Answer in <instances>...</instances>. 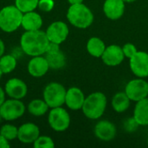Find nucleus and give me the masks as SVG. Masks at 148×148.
Returning <instances> with one entry per match:
<instances>
[{"label":"nucleus","instance_id":"nucleus-8","mask_svg":"<svg viewBox=\"0 0 148 148\" xmlns=\"http://www.w3.org/2000/svg\"><path fill=\"white\" fill-rule=\"evenodd\" d=\"M125 93L131 101H139L148 97V82L143 78L131 80L125 88Z\"/></svg>","mask_w":148,"mask_h":148},{"label":"nucleus","instance_id":"nucleus-39","mask_svg":"<svg viewBox=\"0 0 148 148\" xmlns=\"http://www.w3.org/2000/svg\"><path fill=\"white\" fill-rule=\"evenodd\" d=\"M147 145H148V138H147Z\"/></svg>","mask_w":148,"mask_h":148},{"label":"nucleus","instance_id":"nucleus-27","mask_svg":"<svg viewBox=\"0 0 148 148\" xmlns=\"http://www.w3.org/2000/svg\"><path fill=\"white\" fill-rule=\"evenodd\" d=\"M35 148H53L55 143L49 136H39L33 143Z\"/></svg>","mask_w":148,"mask_h":148},{"label":"nucleus","instance_id":"nucleus-3","mask_svg":"<svg viewBox=\"0 0 148 148\" xmlns=\"http://www.w3.org/2000/svg\"><path fill=\"white\" fill-rule=\"evenodd\" d=\"M107 97L101 92H95L85 98L82 110L84 115L90 120L100 119L107 108Z\"/></svg>","mask_w":148,"mask_h":148},{"label":"nucleus","instance_id":"nucleus-5","mask_svg":"<svg viewBox=\"0 0 148 148\" xmlns=\"http://www.w3.org/2000/svg\"><path fill=\"white\" fill-rule=\"evenodd\" d=\"M66 88L59 82L49 83L43 90V100L50 108L62 107L65 104Z\"/></svg>","mask_w":148,"mask_h":148},{"label":"nucleus","instance_id":"nucleus-19","mask_svg":"<svg viewBox=\"0 0 148 148\" xmlns=\"http://www.w3.org/2000/svg\"><path fill=\"white\" fill-rule=\"evenodd\" d=\"M134 118L139 126H148V97L136 102Z\"/></svg>","mask_w":148,"mask_h":148},{"label":"nucleus","instance_id":"nucleus-11","mask_svg":"<svg viewBox=\"0 0 148 148\" xmlns=\"http://www.w3.org/2000/svg\"><path fill=\"white\" fill-rule=\"evenodd\" d=\"M101 58L105 65L116 67L124 61L125 55L123 53L122 47L117 44H111L106 47V49Z\"/></svg>","mask_w":148,"mask_h":148},{"label":"nucleus","instance_id":"nucleus-4","mask_svg":"<svg viewBox=\"0 0 148 148\" xmlns=\"http://www.w3.org/2000/svg\"><path fill=\"white\" fill-rule=\"evenodd\" d=\"M23 13L16 5H8L0 10V29L6 33L16 31L22 25Z\"/></svg>","mask_w":148,"mask_h":148},{"label":"nucleus","instance_id":"nucleus-37","mask_svg":"<svg viewBox=\"0 0 148 148\" xmlns=\"http://www.w3.org/2000/svg\"><path fill=\"white\" fill-rule=\"evenodd\" d=\"M2 75H3V72H2V70H1V69H0V79H1V77H2Z\"/></svg>","mask_w":148,"mask_h":148},{"label":"nucleus","instance_id":"nucleus-12","mask_svg":"<svg viewBox=\"0 0 148 148\" xmlns=\"http://www.w3.org/2000/svg\"><path fill=\"white\" fill-rule=\"evenodd\" d=\"M5 94L12 98L21 100L24 98L28 93V88L26 83L19 78L10 79L4 86Z\"/></svg>","mask_w":148,"mask_h":148},{"label":"nucleus","instance_id":"nucleus-40","mask_svg":"<svg viewBox=\"0 0 148 148\" xmlns=\"http://www.w3.org/2000/svg\"><path fill=\"white\" fill-rule=\"evenodd\" d=\"M0 30H1V29H0Z\"/></svg>","mask_w":148,"mask_h":148},{"label":"nucleus","instance_id":"nucleus-28","mask_svg":"<svg viewBox=\"0 0 148 148\" xmlns=\"http://www.w3.org/2000/svg\"><path fill=\"white\" fill-rule=\"evenodd\" d=\"M122 50L125 55V57H127L128 59H130L133 56H134L138 51V49L134 46V44H133L131 42H127V43L124 44L122 47Z\"/></svg>","mask_w":148,"mask_h":148},{"label":"nucleus","instance_id":"nucleus-32","mask_svg":"<svg viewBox=\"0 0 148 148\" xmlns=\"http://www.w3.org/2000/svg\"><path fill=\"white\" fill-rule=\"evenodd\" d=\"M10 147V144L9 140H6L2 134H0V148H9Z\"/></svg>","mask_w":148,"mask_h":148},{"label":"nucleus","instance_id":"nucleus-26","mask_svg":"<svg viewBox=\"0 0 148 148\" xmlns=\"http://www.w3.org/2000/svg\"><path fill=\"white\" fill-rule=\"evenodd\" d=\"M17 133H18V128L11 124H5L0 129V134H2L9 141L16 139Z\"/></svg>","mask_w":148,"mask_h":148},{"label":"nucleus","instance_id":"nucleus-6","mask_svg":"<svg viewBox=\"0 0 148 148\" xmlns=\"http://www.w3.org/2000/svg\"><path fill=\"white\" fill-rule=\"evenodd\" d=\"M70 115L68 111L62 108H53L49 111L48 122L49 127L56 132H64L70 126Z\"/></svg>","mask_w":148,"mask_h":148},{"label":"nucleus","instance_id":"nucleus-38","mask_svg":"<svg viewBox=\"0 0 148 148\" xmlns=\"http://www.w3.org/2000/svg\"><path fill=\"white\" fill-rule=\"evenodd\" d=\"M2 120H3V117H2V115H1V113H0V122L2 121Z\"/></svg>","mask_w":148,"mask_h":148},{"label":"nucleus","instance_id":"nucleus-29","mask_svg":"<svg viewBox=\"0 0 148 148\" xmlns=\"http://www.w3.org/2000/svg\"><path fill=\"white\" fill-rule=\"evenodd\" d=\"M55 6L54 0H39L38 8L44 12H49L53 10Z\"/></svg>","mask_w":148,"mask_h":148},{"label":"nucleus","instance_id":"nucleus-25","mask_svg":"<svg viewBox=\"0 0 148 148\" xmlns=\"http://www.w3.org/2000/svg\"><path fill=\"white\" fill-rule=\"evenodd\" d=\"M39 0H15V5L23 12H29L35 10L38 7Z\"/></svg>","mask_w":148,"mask_h":148},{"label":"nucleus","instance_id":"nucleus-1","mask_svg":"<svg viewBox=\"0 0 148 148\" xmlns=\"http://www.w3.org/2000/svg\"><path fill=\"white\" fill-rule=\"evenodd\" d=\"M49 42L46 32L40 29L25 31L20 38L22 50L29 56L44 55Z\"/></svg>","mask_w":148,"mask_h":148},{"label":"nucleus","instance_id":"nucleus-7","mask_svg":"<svg viewBox=\"0 0 148 148\" xmlns=\"http://www.w3.org/2000/svg\"><path fill=\"white\" fill-rule=\"evenodd\" d=\"M25 112L24 104L17 99L5 100L0 107V113L4 121H15L23 115Z\"/></svg>","mask_w":148,"mask_h":148},{"label":"nucleus","instance_id":"nucleus-34","mask_svg":"<svg viewBox=\"0 0 148 148\" xmlns=\"http://www.w3.org/2000/svg\"><path fill=\"white\" fill-rule=\"evenodd\" d=\"M4 50H5V46H4V43L0 39V57L3 55L4 53Z\"/></svg>","mask_w":148,"mask_h":148},{"label":"nucleus","instance_id":"nucleus-2","mask_svg":"<svg viewBox=\"0 0 148 148\" xmlns=\"http://www.w3.org/2000/svg\"><path fill=\"white\" fill-rule=\"evenodd\" d=\"M67 19L75 28L87 29L94 22V14L83 3L70 4L67 11Z\"/></svg>","mask_w":148,"mask_h":148},{"label":"nucleus","instance_id":"nucleus-13","mask_svg":"<svg viewBox=\"0 0 148 148\" xmlns=\"http://www.w3.org/2000/svg\"><path fill=\"white\" fill-rule=\"evenodd\" d=\"M40 136L39 127L31 122L24 123L18 127L17 139L23 144H31Z\"/></svg>","mask_w":148,"mask_h":148},{"label":"nucleus","instance_id":"nucleus-16","mask_svg":"<svg viewBox=\"0 0 148 148\" xmlns=\"http://www.w3.org/2000/svg\"><path fill=\"white\" fill-rule=\"evenodd\" d=\"M85 98L86 97L82 89L77 87H72L66 92L65 104L71 110H80L83 106Z\"/></svg>","mask_w":148,"mask_h":148},{"label":"nucleus","instance_id":"nucleus-18","mask_svg":"<svg viewBox=\"0 0 148 148\" xmlns=\"http://www.w3.org/2000/svg\"><path fill=\"white\" fill-rule=\"evenodd\" d=\"M42 25V18L37 13L33 11L23 13L22 19V27L26 31L31 30H38L41 29Z\"/></svg>","mask_w":148,"mask_h":148},{"label":"nucleus","instance_id":"nucleus-23","mask_svg":"<svg viewBox=\"0 0 148 148\" xmlns=\"http://www.w3.org/2000/svg\"><path fill=\"white\" fill-rule=\"evenodd\" d=\"M49 108V107L48 106L46 101L44 100H41V99L32 100L28 105L29 113L31 115L37 116V117L44 115L48 112Z\"/></svg>","mask_w":148,"mask_h":148},{"label":"nucleus","instance_id":"nucleus-24","mask_svg":"<svg viewBox=\"0 0 148 148\" xmlns=\"http://www.w3.org/2000/svg\"><path fill=\"white\" fill-rule=\"evenodd\" d=\"M16 60L11 55H3L0 57V69L3 74L11 73L16 67Z\"/></svg>","mask_w":148,"mask_h":148},{"label":"nucleus","instance_id":"nucleus-35","mask_svg":"<svg viewBox=\"0 0 148 148\" xmlns=\"http://www.w3.org/2000/svg\"><path fill=\"white\" fill-rule=\"evenodd\" d=\"M68 2H69L70 4H75V3H83V0H68Z\"/></svg>","mask_w":148,"mask_h":148},{"label":"nucleus","instance_id":"nucleus-10","mask_svg":"<svg viewBox=\"0 0 148 148\" xmlns=\"http://www.w3.org/2000/svg\"><path fill=\"white\" fill-rule=\"evenodd\" d=\"M45 32L49 42L61 44L67 39L69 29L68 25L64 22L56 21L48 27Z\"/></svg>","mask_w":148,"mask_h":148},{"label":"nucleus","instance_id":"nucleus-30","mask_svg":"<svg viewBox=\"0 0 148 148\" xmlns=\"http://www.w3.org/2000/svg\"><path fill=\"white\" fill-rule=\"evenodd\" d=\"M59 50H61L60 44L56 43V42H49V44H48V46H47L45 54H52V53H56V52H57Z\"/></svg>","mask_w":148,"mask_h":148},{"label":"nucleus","instance_id":"nucleus-17","mask_svg":"<svg viewBox=\"0 0 148 148\" xmlns=\"http://www.w3.org/2000/svg\"><path fill=\"white\" fill-rule=\"evenodd\" d=\"M49 69V66L45 56H32L28 63V72L33 77H42L47 74Z\"/></svg>","mask_w":148,"mask_h":148},{"label":"nucleus","instance_id":"nucleus-21","mask_svg":"<svg viewBox=\"0 0 148 148\" xmlns=\"http://www.w3.org/2000/svg\"><path fill=\"white\" fill-rule=\"evenodd\" d=\"M131 100L124 92H118L116 93L114 97L112 98V108L117 113H123L130 106Z\"/></svg>","mask_w":148,"mask_h":148},{"label":"nucleus","instance_id":"nucleus-36","mask_svg":"<svg viewBox=\"0 0 148 148\" xmlns=\"http://www.w3.org/2000/svg\"><path fill=\"white\" fill-rule=\"evenodd\" d=\"M125 3H134V2H135L136 0H123Z\"/></svg>","mask_w":148,"mask_h":148},{"label":"nucleus","instance_id":"nucleus-33","mask_svg":"<svg viewBox=\"0 0 148 148\" xmlns=\"http://www.w3.org/2000/svg\"><path fill=\"white\" fill-rule=\"evenodd\" d=\"M5 101V91L0 87V107Z\"/></svg>","mask_w":148,"mask_h":148},{"label":"nucleus","instance_id":"nucleus-14","mask_svg":"<svg viewBox=\"0 0 148 148\" xmlns=\"http://www.w3.org/2000/svg\"><path fill=\"white\" fill-rule=\"evenodd\" d=\"M116 134L117 130L115 125L107 120L100 121L95 127V136L102 141H110L114 140Z\"/></svg>","mask_w":148,"mask_h":148},{"label":"nucleus","instance_id":"nucleus-22","mask_svg":"<svg viewBox=\"0 0 148 148\" xmlns=\"http://www.w3.org/2000/svg\"><path fill=\"white\" fill-rule=\"evenodd\" d=\"M45 58L49 63V69H60L66 65V56L62 50L52 54H45Z\"/></svg>","mask_w":148,"mask_h":148},{"label":"nucleus","instance_id":"nucleus-9","mask_svg":"<svg viewBox=\"0 0 148 148\" xmlns=\"http://www.w3.org/2000/svg\"><path fill=\"white\" fill-rule=\"evenodd\" d=\"M129 64L131 71L139 78L148 76V53L146 51H137L130 59Z\"/></svg>","mask_w":148,"mask_h":148},{"label":"nucleus","instance_id":"nucleus-31","mask_svg":"<svg viewBox=\"0 0 148 148\" xmlns=\"http://www.w3.org/2000/svg\"><path fill=\"white\" fill-rule=\"evenodd\" d=\"M138 126H139V124L135 121L134 117H133V119L127 120V122L125 124V127L127 131H134L137 128Z\"/></svg>","mask_w":148,"mask_h":148},{"label":"nucleus","instance_id":"nucleus-20","mask_svg":"<svg viewBox=\"0 0 148 148\" xmlns=\"http://www.w3.org/2000/svg\"><path fill=\"white\" fill-rule=\"evenodd\" d=\"M106 44L105 42L99 37L97 36H94L91 37L90 39H88L86 48L88 52L94 57L96 58H100L101 57L103 52L106 49Z\"/></svg>","mask_w":148,"mask_h":148},{"label":"nucleus","instance_id":"nucleus-15","mask_svg":"<svg viewBox=\"0 0 148 148\" xmlns=\"http://www.w3.org/2000/svg\"><path fill=\"white\" fill-rule=\"evenodd\" d=\"M125 2L123 0H105L103 12L110 20H118L122 17L125 12Z\"/></svg>","mask_w":148,"mask_h":148}]
</instances>
